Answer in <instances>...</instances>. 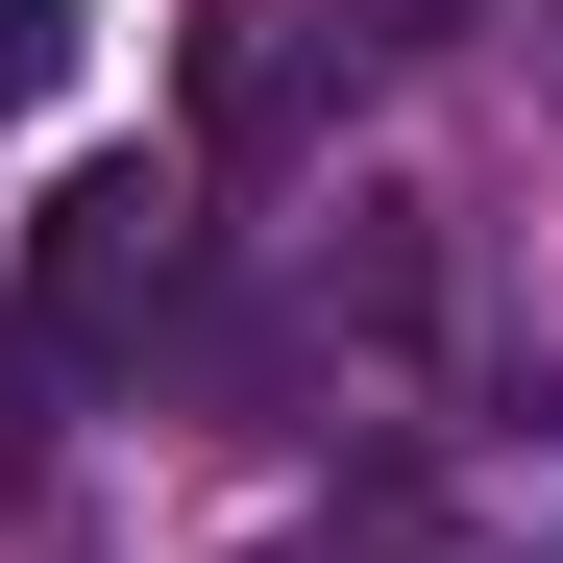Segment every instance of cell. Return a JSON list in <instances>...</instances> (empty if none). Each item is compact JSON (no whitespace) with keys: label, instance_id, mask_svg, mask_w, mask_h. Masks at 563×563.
Returning <instances> with one entry per match:
<instances>
[{"label":"cell","instance_id":"obj_1","mask_svg":"<svg viewBox=\"0 0 563 563\" xmlns=\"http://www.w3.org/2000/svg\"><path fill=\"white\" fill-rule=\"evenodd\" d=\"M172 295H197V197H172L147 147H123V172H74V197L25 221V343H49V367H99V393L172 343Z\"/></svg>","mask_w":563,"mask_h":563},{"label":"cell","instance_id":"obj_2","mask_svg":"<svg viewBox=\"0 0 563 563\" xmlns=\"http://www.w3.org/2000/svg\"><path fill=\"white\" fill-rule=\"evenodd\" d=\"M49 74H74V0H0V123H25Z\"/></svg>","mask_w":563,"mask_h":563}]
</instances>
